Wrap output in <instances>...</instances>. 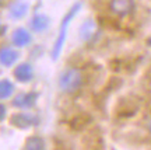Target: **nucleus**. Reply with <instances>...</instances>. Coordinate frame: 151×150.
<instances>
[{
    "label": "nucleus",
    "mask_w": 151,
    "mask_h": 150,
    "mask_svg": "<svg viewBox=\"0 0 151 150\" xmlns=\"http://www.w3.org/2000/svg\"><path fill=\"white\" fill-rule=\"evenodd\" d=\"M150 130H151V122H150Z\"/></svg>",
    "instance_id": "obj_18"
},
{
    "label": "nucleus",
    "mask_w": 151,
    "mask_h": 150,
    "mask_svg": "<svg viewBox=\"0 0 151 150\" xmlns=\"http://www.w3.org/2000/svg\"><path fill=\"white\" fill-rule=\"evenodd\" d=\"M97 31V24L94 20H87L80 28V38L83 41H90Z\"/></svg>",
    "instance_id": "obj_12"
},
{
    "label": "nucleus",
    "mask_w": 151,
    "mask_h": 150,
    "mask_svg": "<svg viewBox=\"0 0 151 150\" xmlns=\"http://www.w3.org/2000/svg\"><path fill=\"white\" fill-rule=\"evenodd\" d=\"M49 25H50V18H49L46 14H42V13H38L32 17L31 20V28H32L35 32H42L45 30H48Z\"/></svg>",
    "instance_id": "obj_9"
},
{
    "label": "nucleus",
    "mask_w": 151,
    "mask_h": 150,
    "mask_svg": "<svg viewBox=\"0 0 151 150\" xmlns=\"http://www.w3.org/2000/svg\"><path fill=\"white\" fill-rule=\"evenodd\" d=\"M83 84V76L77 69H67L59 77V87L65 93H74Z\"/></svg>",
    "instance_id": "obj_2"
},
{
    "label": "nucleus",
    "mask_w": 151,
    "mask_h": 150,
    "mask_svg": "<svg viewBox=\"0 0 151 150\" xmlns=\"http://www.w3.org/2000/svg\"><path fill=\"white\" fill-rule=\"evenodd\" d=\"M9 122L17 129H28L39 125V117L29 112H17L11 115Z\"/></svg>",
    "instance_id": "obj_3"
},
{
    "label": "nucleus",
    "mask_w": 151,
    "mask_h": 150,
    "mask_svg": "<svg viewBox=\"0 0 151 150\" xmlns=\"http://www.w3.org/2000/svg\"><path fill=\"white\" fill-rule=\"evenodd\" d=\"M80 9H81V3H76V4H73L70 9H69V11H67V13L65 14V17H63L62 24H60V27H59L58 38H56L53 48H52V51H50V56H52V59L53 60L58 59V58L60 56V54H62V49H63V46H65L66 37H67V28H69V25H70L71 20H73V18L77 16V13L80 11Z\"/></svg>",
    "instance_id": "obj_1"
},
{
    "label": "nucleus",
    "mask_w": 151,
    "mask_h": 150,
    "mask_svg": "<svg viewBox=\"0 0 151 150\" xmlns=\"http://www.w3.org/2000/svg\"><path fill=\"white\" fill-rule=\"evenodd\" d=\"M20 58V54L18 51L13 48H3L1 49V54H0V60H1V64L4 67H11L13 64L16 63Z\"/></svg>",
    "instance_id": "obj_10"
},
{
    "label": "nucleus",
    "mask_w": 151,
    "mask_h": 150,
    "mask_svg": "<svg viewBox=\"0 0 151 150\" xmlns=\"http://www.w3.org/2000/svg\"><path fill=\"white\" fill-rule=\"evenodd\" d=\"M92 118L88 115V114H77L74 118L71 119V128L74 130H83L84 128L88 126V123H91Z\"/></svg>",
    "instance_id": "obj_13"
},
{
    "label": "nucleus",
    "mask_w": 151,
    "mask_h": 150,
    "mask_svg": "<svg viewBox=\"0 0 151 150\" xmlns=\"http://www.w3.org/2000/svg\"><path fill=\"white\" fill-rule=\"evenodd\" d=\"M39 94L35 91H28V93H20L14 97L13 100V107L21 108V109H28V108L35 107Z\"/></svg>",
    "instance_id": "obj_4"
},
{
    "label": "nucleus",
    "mask_w": 151,
    "mask_h": 150,
    "mask_svg": "<svg viewBox=\"0 0 151 150\" xmlns=\"http://www.w3.org/2000/svg\"><path fill=\"white\" fill-rule=\"evenodd\" d=\"M139 111V104L134 102L133 100H122L118 104V109L116 114L119 117H123V118H129V117H134L136 112Z\"/></svg>",
    "instance_id": "obj_7"
},
{
    "label": "nucleus",
    "mask_w": 151,
    "mask_h": 150,
    "mask_svg": "<svg viewBox=\"0 0 151 150\" xmlns=\"http://www.w3.org/2000/svg\"><path fill=\"white\" fill-rule=\"evenodd\" d=\"M0 111H1V114H0V119H1V121H4V119H6V114H7V109H6L4 104H1V105H0Z\"/></svg>",
    "instance_id": "obj_16"
},
{
    "label": "nucleus",
    "mask_w": 151,
    "mask_h": 150,
    "mask_svg": "<svg viewBox=\"0 0 151 150\" xmlns=\"http://www.w3.org/2000/svg\"><path fill=\"white\" fill-rule=\"evenodd\" d=\"M11 41H13V43L16 46L22 48V46H27L28 43H31L32 37L25 28H17L16 31L13 32V35H11Z\"/></svg>",
    "instance_id": "obj_8"
},
{
    "label": "nucleus",
    "mask_w": 151,
    "mask_h": 150,
    "mask_svg": "<svg viewBox=\"0 0 151 150\" xmlns=\"http://www.w3.org/2000/svg\"><path fill=\"white\" fill-rule=\"evenodd\" d=\"M13 75H14V77H16V80H18L20 83H28V81H31L32 80V77H34L32 64L27 63V62L20 63L16 69H14Z\"/></svg>",
    "instance_id": "obj_6"
},
{
    "label": "nucleus",
    "mask_w": 151,
    "mask_h": 150,
    "mask_svg": "<svg viewBox=\"0 0 151 150\" xmlns=\"http://www.w3.org/2000/svg\"><path fill=\"white\" fill-rule=\"evenodd\" d=\"M6 34V25L3 24V27H1V35H4Z\"/></svg>",
    "instance_id": "obj_17"
},
{
    "label": "nucleus",
    "mask_w": 151,
    "mask_h": 150,
    "mask_svg": "<svg viewBox=\"0 0 151 150\" xmlns=\"http://www.w3.org/2000/svg\"><path fill=\"white\" fill-rule=\"evenodd\" d=\"M109 9L113 14H116L119 17H124L133 11L134 0H111Z\"/></svg>",
    "instance_id": "obj_5"
},
{
    "label": "nucleus",
    "mask_w": 151,
    "mask_h": 150,
    "mask_svg": "<svg viewBox=\"0 0 151 150\" xmlns=\"http://www.w3.org/2000/svg\"><path fill=\"white\" fill-rule=\"evenodd\" d=\"M13 93H14V84L9 79H1V81H0V97H1V100L9 98Z\"/></svg>",
    "instance_id": "obj_15"
},
{
    "label": "nucleus",
    "mask_w": 151,
    "mask_h": 150,
    "mask_svg": "<svg viewBox=\"0 0 151 150\" xmlns=\"http://www.w3.org/2000/svg\"><path fill=\"white\" fill-rule=\"evenodd\" d=\"M45 140L41 138V136H29L27 140H25V145H24V149L27 150H43L45 149Z\"/></svg>",
    "instance_id": "obj_14"
},
{
    "label": "nucleus",
    "mask_w": 151,
    "mask_h": 150,
    "mask_svg": "<svg viewBox=\"0 0 151 150\" xmlns=\"http://www.w3.org/2000/svg\"><path fill=\"white\" fill-rule=\"evenodd\" d=\"M28 13V4L24 1H14L13 4L9 7V16L13 20H21L27 16Z\"/></svg>",
    "instance_id": "obj_11"
}]
</instances>
